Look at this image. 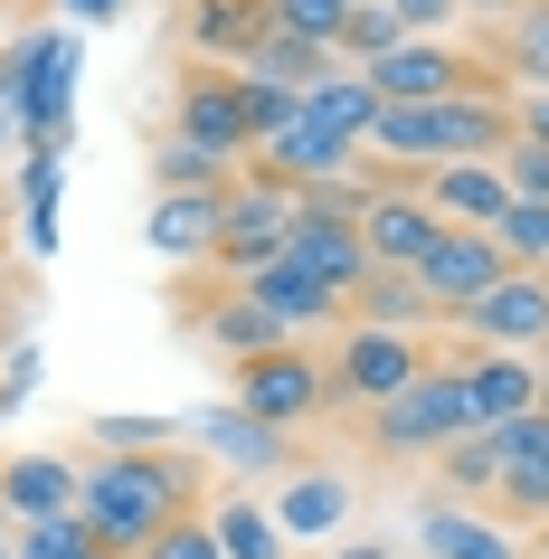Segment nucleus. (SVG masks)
Returning <instances> with one entry per match:
<instances>
[{"mask_svg": "<svg viewBox=\"0 0 549 559\" xmlns=\"http://www.w3.org/2000/svg\"><path fill=\"white\" fill-rule=\"evenodd\" d=\"M190 502H200V465L180 445L76 465V522L95 531V550H115V559H143L171 522H190Z\"/></svg>", "mask_w": 549, "mask_h": 559, "instance_id": "f257e3e1", "label": "nucleus"}, {"mask_svg": "<svg viewBox=\"0 0 549 559\" xmlns=\"http://www.w3.org/2000/svg\"><path fill=\"white\" fill-rule=\"evenodd\" d=\"M370 152L398 171H445V162H502L512 152V95H445V105H379Z\"/></svg>", "mask_w": 549, "mask_h": 559, "instance_id": "f03ea898", "label": "nucleus"}, {"mask_svg": "<svg viewBox=\"0 0 549 559\" xmlns=\"http://www.w3.org/2000/svg\"><path fill=\"white\" fill-rule=\"evenodd\" d=\"M0 115L20 123L29 152H48V162L67 152V123H76V38L67 29H38L20 48H0Z\"/></svg>", "mask_w": 549, "mask_h": 559, "instance_id": "7ed1b4c3", "label": "nucleus"}, {"mask_svg": "<svg viewBox=\"0 0 549 559\" xmlns=\"http://www.w3.org/2000/svg\"><path fill=\"white\" fill-rule=\"evenodd\" d=\"M360 200H370V190H342V180H322V190H303V200H294V237H285V257H294V265H313V275H322V285H332L342 304L370 285Z\"/></svg>", "mask_w": 549, "mask_h": 559, "instance_id": "20e7f679", "label": "nucleus"}, {"mask_svg": "<svg viewBox=\"0 0 549 559\" xmlns=\"http://www.w3.org/2000/svg\"><path fill=\"white\" fill-rule=\"evenodd\" d=\"M360 76H370V95H379V105H445V95H502V67L464 58L455 38H407V48L370 58Z\"/></svg>", "mask_w": 549, "mask_h": 559, "instance_id": "39448f33", "label": "nucleus"}, {"mask_svg": "<svg viewBox=\"0 0 549 559\" xmlns=\"http://www.w3.org/2000/svg\"><path fill=\"white\" fill-rule=\"evenodd\" d=\"M228 408H247L256 427H303V417L332 408V360H313L303 342H285V352H265V360H237V389H228Z\"/></svg>", "mask_w": 549, "mask_h": 559, "instance_id": "423d86ee", "label": "nucleus"}, {"mask_svg": "<svg viewBox=\"0 0 549 559\" xmlns=\"http://www.w3.org/2000/svg\"><path fill=\"white\" fill-rule=\"evenodd\" d=\"M455 437H474V399H464V370H427L417 389H398L389 408H370V445L389 455H445Z\"/></svg>", "mask_w": 549, "mask_h": 559, "instance_id": "0eeeda50", "label": "nucleus"}, {"mask_svg": "<svg viewBox=\"0 0 549 559\" xmlns=\"http://www.w3.org/2000/svg\"><path fill=\"white\" fill-rule=\"evenodd\" d=\"M427 380V352H417V332H379V323H350L342 352H332V399L342 408H389L398 389Z\"/></svg>", "mask_w": 549, "mask_h": 559, "instance_id": "6e6552de", "label": "nucleus"}, {"mask_svg": "<svg viewBox=\"0 0 549 559\" xmlns=\"http://www.w3.org/2000/svg\"><path fill=\"white\" fill-rule=\"evenodd\" d=\"M180 143L218 152V162H237V152H256V86L237 76V67H190L180 76Z\"/></svg>", "mask_w": 549, "mask_h": 559, "instance_id": "1a4fd4ad", "label": "nucleus"}, {"mask_svg": "<svg viewBox=\"0 0 549 559\" xmlns=\"http://www.w3.org/2000/svg\"><path fill=\"white\" fill-rule=\"evenodd\" d=\"M502 275H512V257H502V237H492V228H445L427 247V265H417V285H427V304L445 313V323H464Z\"/></svg>", "mask_w": 549, "mask_h": 559, "instance_id": "9d476101", "label": "nucleus"}, {"mask_svg": "<svg viewBox=\"0 0 549 559\" xmlns=\"http://www.w3.org/2000/svg\"><path fill=\"white\" fill-rule=\"evenodd\" d=\"M294 200H303V190H285V180H265V171L228 180V228H218V265H228V275H256L265 257H285V237H294Z\"/></svg>", "mask_w": 549, "mask_h": 559, "instance_id": "9b49d317", "label": "nucleus"}, {"mask_svg": "<svg viewBox=\"0 0 549 559\" xmlns=\"http://www.w3.org/2000/svg\"><path fill=\"white\" fill-rule=\"evenodd\" d=\"M492 445H502V484H492V502H502V522L540 531L549 522V408L512 417V427H484Z\"/></svg>", "mask_w": 549, "mask_h": 559, "instance_id": "f8f14e48", "label": "nucleus"}, {"mask_svg": "<svg viewBox=\"0 0 549 559\" xmlns=\"http://www.w3.org/2000/svg\"><path fill=\"white\" fill-rule=\"evenodd\" d=\"M435 237H445V218L427 209V190H370V200H360V247H370V265L417 275Z\"/></svg>", "mask_w": 549, "mask_h": 559, "instance_id": "ddd939ff", "label": "nucleus"}, {"mask_svg": "<svg viewBox=\"0 0 549 559\" xmlns=\"http://www.w3.org/2000/svg\"><path fill=\"white\" fill-rule=\"evenodd\" d=\"M464 332L484 342V352H549V275H502L474 313H464Z\"/></svg>", "mask_w": 549, "mask_h": 559, "instance_id": "4468645a", "label": "nucleus"}, {"mask_svg": "<svg viewBox=\"0 0 549 559\" xmlns=\"http://www.w3.org/2000/svg\"><path fill=\"white\" fill-rule=\"evenodd\" d=\"M218 228H228V190H162L143 218L152 257L171 265H218Z\"/></svg>", "mask_w": 549, "mask_h": 559, "instance_id": "2eb2a0df", "label": "nucleus"}, {"mask_svg": "<svg viewBox=\"0 0 549 559\" xmlns=\"http://www.w3.org/2000/svg\"><path fill=\"white\" fill-rule=\"evenodd\" d=\"M180 437L208 445V455L237 465V474H285L294 465V437H285V427H256L247 408H200V417H180Z\"/></svg>", "mask_w": 549, "mask_h": 559, "instance_id": "dca6fc26", "label": "nucleus"}, {"mask_svg": "<svg viewBox=\"0 0 549 559\" xmlns=\"http://www.w3.org/2000/svg\"><path fill=\"white\" fill-rule=\"evenodd\" d=\"M265 29H275L265 0H190V10H180V48L200 67H247Z\"/></svg>", "mask_w": 549, "mask_h": 559, "instance_id": "f3484780", "label": "nucleus"}, {"mask_svg": "<svg viewBox=\"0 0 549 559\" xmlns=\"http://www.w3.org/2000/svg\"><path fill=\"white\" fill-rule=\"evenodd\" d=\"M237 285H247V295H256L285 332H313V323H332V313H350V304L332 295V285H322L313 265H294V257H265L256 275H237Z\"/></svg>", "mask_w": 549, "mask_h": 559, "instance_id": "a211bd4d", "label": "nucleus"}, {"mask_svg": "<svg viewBox=\"0 0 549 559\" xmlns=\"http://www.w3.org/2000/svg\"><path fill=\"white\" fill-rule=\"evenodd\" d=\"M427 209L445 228H502L512 180H502V162H445V171H427Z\"/></svg>", "mask_w": 549, "mask_h": 559, "instance_id": "6ab92c4d", "label": "nucleus"}, {"mask_svg": "<svg viewBox=\"0 0 549 559\" xmlns=\"http://www.w3.org/2000/svg\"><path fill=\"white\" fill-rule=\"evenodd\" d=\"M464 399H474V427H512V417L540 408V360H521V352L464 360Z\"/></svg>", "mask_w": 549, "mask_h": 559, "instance_id": "aec40b11", "label": "nucleus"}, {"mask_svg": "<svg viewBox=\"0 0 549 559\" xmlns=\"http://www.w3.org/2000/svg\"><path fill=\"white\" fill-rule=\"evenodd\" d=\"M0 502H10V522H58V512H76V465L20 455V465H0Z\"/></svg>", "mask_w": 549, "mask_h": 559, "instance_id": "412c9836", "label": "nucleus"}, {"mask_svg": "<svg viewBox=\"0 0 549 559\" xmlns=\"http://www.w3.org/2000/svg\"><path fill=\"white\" fill-rule=\"evenodd\" d=\"M200 332L218 342V352H228V370H237V360H265V352H285V342H294V332L275 323V313H265V304L247 295V285H237L228 304H208V313H200Z\"/></svg>", "mask_w": 549, "mask_h": 559, "instance_id": "4be33fe9", "label": "nucleus"}, {"mask_svg": "<svg viewBox=\"0 0 549 559\" xmlns=\"http://www.w3.org/2000/svg\"><path fill=\"white\" fill-rule=\"evenodd\" d=\"M247 86H285V95H313L322 76H332V48H313V38H294V29H265L256 38V58L237 67Z\"/></svg>", "mask_w": 549, "mask_h": 559, "instance_id": "5701e85b", "label": "nucleus"}, {"mask_svg": "<svg viewBox=\"0 0 549 559\" xmlns=\"http://www.w3.org/2000/svg\"><path fill=\"white\" fill-rule=\"evenodd\" d=\"M417 540H427V559H521L502 531L484 522V512H464L455 493L445 502H427V522H417Z\"/></svg>", "mask_w": 549, "mask_h": 559, "instance_id": "b1692460", "label": "nucleus"}, {"mask_svg": "<svg viewBox=\"0 0 549 559\" xmlns=\"http://www.w3.org/2000/svg\"><path fill=\"white\" fill-rule=\"evenodd\" d=\"M350 313H360V323H379V332H417V323H435L427 285H417V275H398V265H370V285L350 295Z\"/></svg>", "mask_w": 549, "mask_h": 559, "instance_id": "393cba45", "label": "nucleus"}, {"mask_svg": "<svg viewBox=\"0 0 549 559\" xmlns=\"http://www.w3.org/2000/svg\"><path fill=\"white\" fill-rule=\"evenodd\" d=\"M350 512V484L342 474H294L285 502H275V522H285V540H313V531H332Z\"/></svg>", "mask_w": 549, "mask_h": 559, "instance_id": "a878e982", "label": "nucleus"}, {"mask_svg": "<svg viewBox=\"0 0 549 559\" xmlns=\"http://www.w3.org/2000/svg\"><path fill=\"white\" fill-rule=\"evenodd\" d=\"M208 531H218V550H228V559H285V522H275L265 502H247V493L218 502V512H208Z\"/></svg>", "mask_w": 549, "mask_h": 559, "instance_id": "bb28decb", "label": "nucleus"}, {"mask_svg": "<svg viewBox=\"0 0 549 559\" xmlns=\"http://www.w3.org/2000/svg\"><path fill=\"white\" fill-rule=\"evenodd\" d=\"M435 474H445V493H455V502H484L492 484H502V445H492L484 427H474V437H455V445H445V465H435Z\"/></svg>", "mask_w": 549, "mask_h": 559, "instance_id": "cd10ccee", "label": "nucleus"}, {"mask_svg": "<svg viewBox=\"0 0 549 559\" xmlns=\"http://www.w3.org/2000/svg\"><path fill=\"white\" fill-rule=\"evenodd\" d=\"M502 67H512V86H549V10L502 20Z\"/></svg>", "mask_w": 549, "mask_h": 559, "instance_id": "c85d7f7f", "label": "nucleus"}, {"mask_svg": "<svg viewBox=\"0 0 549 559\" xmlns=\"http://www.w3.org/2000/svg\"><path fill=\"white\" fill-rule=\"evenodd\" d=\"M389 48H407L398 10H389V0H360V10H350V20H342V48H332V58L370 67V58H389Z\"/></svg>", "mask_w": 549, "mask_h": 559, "instance_id": "c756f323", "label": "nucleus"}, {"mask_svg": "<svg viewBox=\"0 0 549 559\" xmlns=\"http://www.w3.org/2000/svg\"><path fill=\"white\" fill-rule=\"evenodd\" d=\"M492 237H502V257H512L521 275H549V209L540 200H512Z\"/></svg>", "mask_w": 549, "mask_h": 559, "instance_id": "7c9ffc66", "label": "nucleus"}, {"mask_svg": "<svg viewBox=\"0 0 549 559\" xmlns=\"http://www.w3.org/2000/svg\"><path fill=\"white\" fill-rule=\"evenodd\" d=\"M152 180H162V190H228V162H218V152H200V143H162L152 152Z\"/></svg>", "mask_w": 549, "mask_h": 559, "instance_id": "2f4dec72", "label": "nucleus"}, {"mask_svg": "<svg viewBox=\"0 0 549 559\" xmlns=\"http://www.w3.org/2000/svg\"><path fill=\"white\" fill-rule=\"evenodd\" d=\"M265 20L294 38H313V48H342V20H350V0H265Z\"/></svg>", "mask_w": 549, "mask_h": 559, "instance_id": "473e14b6", "label": "nucleus"}, {"mask_svg": "<svg viewBox=\"0 0 549 559\" xmlns=\"http://www.w3.org/2000/svg\"><path fill=\"white\" fill-rule=\"evenodd\" d=\"M58 162H48V152H29V180H20V190H29V257H48V247H58Z\"/></svg>", "mask_w": 549, "mask_h": 559, "instance_id": "72a5a7b5", "label": "nucleus"}, {"mask_svg": "<svg viewBox=\"0 0 549 559\" xmlns=\"http://www.w3.org/2000/svg\"><path fill=\"white\" fill-rule=\"evenodd\" d=\"M20 559H86L95 550V531L76 522V512H58V522H20V540H10Z\"/></svg>", "mask_w": 549, "mask_h": 559, "instance_id": "f704fd0d", "label": "nucleus"}, {"mask_svg": "<svg viewBox=\"0 0 549 559\" xmlns=\"http://www.w3.org/2000/svg\"><path fill=\"white\" fill-rule=\"evenodd\" d=\"M95 445L105 455H152V445H180L171 417H95Z\"/></svg>", "mask_w": 549, "mask_h": 559, "instance_id": "c9c22d12", "label": "nucleus"}, {"mask_svg": "<svg viewBox=\"0 0 549 559\" xmlns=\"http://www.w3.org/2000/svg\"><path fill=\"white\" fill-rule=\"evenodd\" d=\"M502 180H512V200H540V209H549V143H521V133H512Z\"/></svg>", "mask_w": 549, "mask_h": 559, "instance_id": "e433bc0d", "label": "nucleus"}, {"mask_svg": "<svg viewBox=\"0 0 549 559\" xmlns=\"http://www.w3.org/2000/svg\"><path fill=\"white\" fill-rule=\"evenodd\" d=\"M143 559H228V550H218V531H208V522H171Z\"/></svg>", "mask_w": 549, "mask_h": 559, "instance_id": "4c0bfd02", "label": "nucleus"}, {"mask_svg": "<svg viewBox=\"0 0 549 559\" xmlns=\"http://www.w3.org/2000/svg\"><path fill=\"white\" fill-rule=\"evenodd\" d=\"M389 10H398L407 38H445V29L464 20V0H389Z\"/></svg>", "mask_w": 549, "mask_h": 559, "instance_id": "58836bf2", "label": "nucleus"}, {"mask_svg": "<svg viewBox=\"0 0 549 559\" xmlns=\"http://www.w3.org/2000/svg\"><path fill=\"white\" fill-rule=\"evenodd\" d=\"M512 133L521 143H549V86H512Z\"/></svg>", "mask_w": 549, "mask_h": 559, "instance_id": "ea45409f", "label": "nucleus"}, {"mask_svg": "<svg viewBox=\"0 0 549 559\" xmlns=\"http://www.w3.org/2000/svg\"><path fill=\"white\" fill-rule=\"evenodd\" d=\"M322 559H398L389 540H342V550H322Z\"/></svg>", "mask_w": 549, "mask_h": 559, "instance_id": "a19ab883", "label": "nucleus"}, {"mask_svg": "<svg viewBox=\"0 0 549 559\" xmlns=\"http://www.w3.org/2000/svg\"><path fill=\"white\" fill-rule=\"evenodd\" d=\"M67 10H76V20H95V29L115 20V0H67Z\"/></svg>", "mask_w": 549, "mask_h": 559, "instance_id": "79ce46f5", "label": "nucleus"}, {"mask_svg": "<svg viewBox=\"0 0 549 559\" xmlns=\"http://www.w3.org/2000/svg\"><path fill=\"white\" fill-rule=\"evenodd\" d=\"M464 10H502V20H512V10H521V0H464Z\"/></svg>", "mask_w": 549, "mask_h": 559, "instance_id": "37998d69", "label": "nucleus"}, {"mask_svg": "<svg viewBox=\"0 0 549 559\" xmlns=\"http://www.w3.org/2000/svg\"><path fill=\"white\" fill-rule=\"evenodd\" d=\"M540 408H549V352H540Z\"/></svg>", "mask_w": 549, "mask_h": 559, "instance_id": "c03bdc74", "label": "nucleus"}, {"mask_svg": "<svg viewBox=\"0 0 549 559\" xmlns=\"http://www.w3.org/2000/svg\"><path fill=\"white\" fill-rule=\"evenodd\" d=\"M540 559H549V522H540Z\"/></svg>", "mask_w": 549, "mask_h": 559, "instance_id": "a18cd8bd", "label": "nucleus"}, {"mask_svg": "<svg viewBox=\"0 0 549 559\" xmlns=\"http://www.w3.org/2000/svg\"><path fill=\"white\" fill-rule=\"evenodd\" d=\"M0 143H10V115H0Z\"/></svg>", "mask_w": 549, "mask_h": 559, "instance_id": "49530a36", "label": "nucleus"}, {"mask_svg": "<svg viewBox=\"0 0 549 559\" xmlns=\"http://www.w3.org/2000/svg\"><path fill=\"white\" fill-rule=\"evenodd\" d=\"M0 531H10V502H0Z\"/></svg>", "mask_w": 549, "mask_h": 559, "instance_id": "de8ad7c7", "label": "nucleus"}, {"mask_svg": "<svg viewBox=\"0 0 549 559\" xmlns=\"http://www.w3.org/2000/svg\"><path fill=\"white\" fill-rule=\"evenodd\" d=\"M0 559H20V550H10V540H0Z\"/></svg>", "mask_w": 549, "mask_h": 559, "instance_id": "09e8293b", "label": "nucleus"}, {"mask_svg": "<svg viewBox=\"0 0 549 559\" xmlns=\"http://www.w3.org/2000/svg\"><path fill=\"white\" fill-rule=\"evenodd\" d=\"M86 559H115V550H86Z\"/></svg>", "mask_w": 549, "mask_h": 559, "instance_id": "8fccbe9b", "label": "nucleus"}, {"mask_svg": "<svg viewBox=\"0 0 549 559\" xmlns=\"http://www.w3.org/2000/svg\"><path fill=\"white\" fill-rule=\"evenodd\" d=\"M350 10H360V0H350Z\"/></svg>", "mask_w": 549, "mask_h": 559, "instance_id": "3c124183", "label": "nucleus"}]
</instances>
